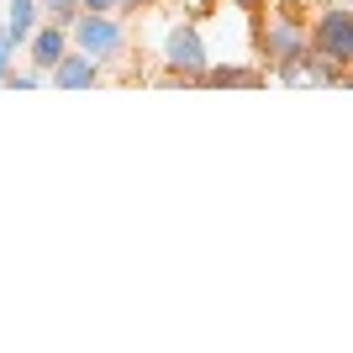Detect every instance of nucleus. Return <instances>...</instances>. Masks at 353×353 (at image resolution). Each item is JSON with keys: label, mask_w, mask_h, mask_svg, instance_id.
Wrapping results in <instances>:
<instances>
[{"label": "nucleus", "mask_w": 353, "mask_h": 353, "mask_svg": "<svg viewBox=\"0 0 353 353\" xmlns=\"http://www.w3.org/2000/svg\"><path fill=\"white\" fill-rule=\"evenodd\" d=\"M79 53H90V59H117L121 53V21L111 11H90L85 21H79Z\"/></svg>", "instance_id": "4"}, {"label": "nucleus", "mask_w": 353, "mask_h": 353, "mask_svg": "<svg viewBox=\"0 0 353 353\" xmlns=\"http://www.w3.org/2000/svg\"><path fill=\"white\" fill-rule=\"evenodd\" d=\"M306 37H311V53L327 59V63H338V69L353 59V16L343 11V6H327V11L311 21Z\"/></svg>", "instance_id": "1"}, {"label": "nucleus", "mask_w": 353, "mask_h": 353, "mask_svg": "<svg viewBox=\"0 0 353 353\" xmlns=\"http://www.w3.org/2000/svg\"><path fill=\"white\" fill-rule=\"evenodd\" d=\"M37 32V0H11V21H6V37H11V48H21Z\"/></svg>", "instance_id": "7"}, {"label": "nucleus", "mask_w": 353, "mask_h": 353, "mask_svg": "<svg viewBox=\"0 0 353 353\" xmlns=\"http://www.w3.org/2000/svg\"><path fill=\"white\" fill-rule=\"evenodd\" d=\"M6 74H11V37L0 27V85H6Z\"/></svg>", "instance_id": "10"}, {"label": "nucleus", "mask_w": 353, "mask_h": 353, "mask_svg": "<svg viewBox=\"0 0 353 353\" xmlns=\"http://www.w3.org/2000/svg\"><path fill=\"white\" fill-rule=\"evenodd\" d=\"M163 63H169L174 79H201V69L211 63L201 32H195V27H174V32H169V43H163Z\"/></svg>", "instance_id": "3"}, {"label": "nucleus", "mask_w": 353, "mask_h": 353, "mask_svg": "<svg viewBox=\"0 0 353 353\" xmlns=\"http://www.w3.org/2000/svg\"><path fill=\"white\" fill-rule=\"evenodd\" d=\"M237 6H253V0H237Z\"/></svg>", "instance_id": "11"}, {"label": "nucleus", "mask_w": 353, "mask_h": 353, "mask_svg": "<svg viewBox=\"0 0 353 353\" xmlns=\"http://www.w3.org/2000/svg\"><path fill=\"white\" fill-rule=\"evenodd\" d=\"M201 79H206V85H264V74L259 69H201Z\"/></svg>", "instance_id": "8"}, {"label": "nucleus", "mask_w": 353, "mask_h": 353, "mask_svg": "<svg viewBox=\"0 0 353 353\" xmlns=\"http://www.w3.org/2000/svg\"><path fill=\"white\" fill-rule=\"evenodd\" d=\"M95 74H101V63L90 59V53H63V59L48 69V79H53L59 90H90Z\"/></svg>", "instance_id": "5"}, {"label": "nucleus", "mask_w": 353, "mask_h": 353, "mask_svg": "<svg viewBox=\"0 0 353 353\" xmlns=\"http://www.w3.org/2000/svg\"><path fill=\"white\" fill-rule=\"evenodd\" d=\"M264 53H269V63L274 69H295V63L311 53V37H306V27H301V16H274L264 27Z\"/></svg>", "instance_id": "2"}, {"label": "nucleus", "mask_w": 353, "mask_h": 353, "mask_svg": "<svg viewBox=\"0 0 353 353\" xmlns=\"http://www.w3.org/2000/svg\"><path fill=\"white\" fill-rule=\"evenodd\" d=\"M43 11H48V21H53V27H69L74 11H79V0H43Z\"/></svg>", "instance_id": "9"}, {"label": "nucleus", "mask_w": 353, "mask_h": 353, "mask_svg": "<svg viewBox=\"0 0 353 353\" xmlns=\"http://www.w3.org/2000/svg\"><path fill=\"white\" fill-rule=\"evenodd\" d=\"M27 43H32V63H37V74H48L63 53H69V48H63V27H53V21H48L43 32H32Z\"/></svg>", "instance_id": "6"}]
</instances>
